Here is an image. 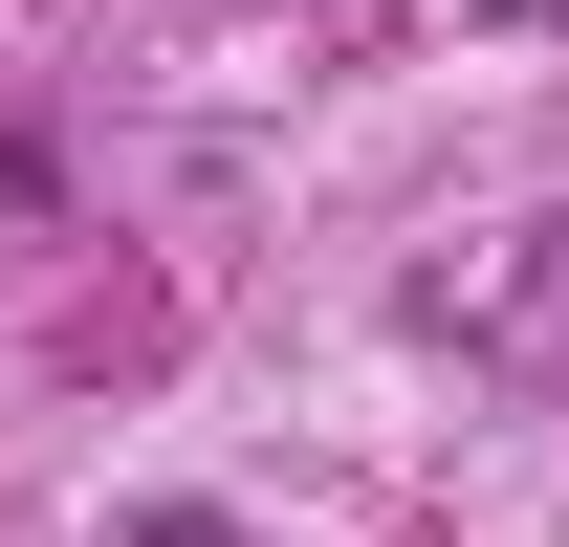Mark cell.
Listing matches in <instances>:
<instances>
[{
  "label": "cell",
  "instance_id": "cell-1",
  "mask_svg": "<svg viewBox=\"0 0 569 547\" xmlns=\"http://www.w3.org/2000/svg\"><path fill=\"white\" fill-rule=\"evenodd\" d=\"M132 547H241V526H198V504H153V526H132Z\"/></svg>",
  "mask_w": 569,
  "mask_h": 547
}]
</instances>
